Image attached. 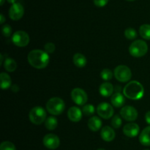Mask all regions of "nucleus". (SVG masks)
<instances>
[{
    "instance_id": "nucleus-1",
    "label": "nucleus",
    "mask_w": 150,
    "mask_h": 150,
    "mask_svg": "<svg viewBox=\"0 0 150 150\" xmlns=\"http://www.w3.org/2000/svg\"><path fill=\"white\" fill-rule=\"evenodd\" d=\"M27 60L32 67L38 69H45L49 63V55L45 51L34 49L29 51Z\"/></svg>"
},
{
    "instance_id": "nucleus-10",
    "label": "nucleus",
    "mask_w": 150,
    "mask_h": 150,
    "mask_svg": "<svg viewBox=\"0 0 150 150\" xmlns=\"http://www.w3.org/2000/svg\"><path fill=\"white\" fill-rule=\"evenodd\" d=\"M120 115L125 120L127 121H133L138 118V112L135 107L132 106H124L120 110Z\"/></svg>"
},
{
    "instance_id": "nucleus-31",
    "label": "nucleus",
    "mask_w": 150,
    "mask_h": 150,
    "mask_svg": "<svg viewBox=\"0 0 150 150\" xmlns=\"http://www.w3.org/2000/svg\"><path fill=\"white\" fill-rule=\"evenodd\" d=\"M55 45L53 43H47L45 46H44V49L47 53H53L55 51Z\"/></svg>"
},
{
    "instance_id": "nucleus-2",
    "label": "nucleus",
    "mask_w": 150,
    "mask_h": 150,
    "mask_svg": "<svg viewBox=\"0 0 150 150\" xmlns=\"http://www.w3.org/2000/svg\"><path fill=\"white\" fill-rule=\"evenodd\" d=\"M123 94L130 99L139 100L143 97L144 89L143 85L138 81H130L125 86Z\"/></svg>"
},
{
    "instance_id": "nucleus-23",
    "label": "nucleus",
    "mask_w": 150,
    "mask_h": 150,
    "mask_svg": "<svg viewBox=\"0 0 150 150\" xmlns=\"http://www.w3.org/2000/svg\"><path fill=\"white\" fill-rule=\"evenodd\" d=\"M58 125V121L57 119L54 116H49L47 118L45 121V126L49 130H54L57 127Z\"/></svg>"
},
{
    "instance_id": "nucleus-17",
    "label": "nucleus",
    "mask_w": 150,
    "mask_h": 150,
    "mask_svg": "<svg viewBox=\"0 0 150 150\" xmlns=\"http://www.w3.org/2000/svg\"><path fill=\"white\" fill-rule=\"evenodd\" d=\"M102 126V121L98 116H92L88 121V127L93 132H97Z\"/></svg>"
},
{
    "instance_id": "nucleus-15",
    "label": "nucleus",
    "mask_w": 150,
    "mask_h": 150,
    "mask_svg": "<svg viewBox=\"0 0 150 150\" xmlns=\"http://www.w3.org/2000/svg\"><path fill=\"white\" fill-rule=\"evenodd\" d=\"M100 135L103 141L110 142V141H112L115 138L116 133L111 126H105L101 129Z\"/></svg>"
},
{
    "instance_id": "nucleus-28",
    "label": "nucleus",
    "mask_w": 150,
    "mask_h": 150,
    "mask_svg": "<svg viewBox=\"0 0 150 150\" xmlns=\"http://www.w3.org/2000/svg\"><path fill=\"white\" fill-rule=\"evenodd\" d=\"M0 150H16V148L10 141H4L0 145Z\"/></svg>"
},
{
    "instance_id": "nucleus-7",
    "label": "nucleus",
    "mask_w": 150,
    "mask_h": 150,
    "mask_svg": "<svg viewBox=\"0 0 150 150\" xmlns=\"http://www.w3.org/2000/svg\"><path fill=\"white\" fill-rule=\"evenodd\" d=\"M30 38L26 32L22 30L17 31L12 36V41L18 47H25L29 44Z\"/></svg>"
},
{
    "instance_id": "nucleus-41",
    "label": "nucleus",
    "mask_w": 150,
    "mask_h": 150,
    "mask_svg": "<svg viewBox=\"0 0 150 150\" xmlns=\"http://www.w3.org/2000/svg\"><path fill=\"white\" fill-rule=\"evenodd\" d=\"M126 1H135V0H126Z\"/></svg>"
},
{
    "instance_id": "nucleus-3",
    "label": "nucleus",
    "mask_w": 150,
    "mask_h": 150,
    "mask_svg": "<svg viewBox=\"0 0 150 150\" xmlns=\"http://www.w3.org/2000/svg\"><path fill=\"white\" fill-rule=\"evenodd\" d=\"M65 108L64 101L59 97L51 98L46 103V109L49 113L53 116H59L62 114Z\"/></svg>"
},
{
    "instance_id": "nucleus-35",
    "label": "nucleus",
    "mask_w": 150,
    "mask_h": 150,
    "mask_svg": "<svg viewBox=\"0 0 150 150\" xmlns=\"http://www.w3.org/2000/svg\"><path fill=\"white\" fill-rule=\"evenodd\" d=\"M0 19H1V20H0V24H2L4 22V21H5V18H4V15L0 14Z\"/></svg>"
},
{
    "instance_id": "nucleus-11",
    "label": "nucleus",
    "mask_w": 150,
    "mask_h": 150,
    "mask_svg": "<svg viewBox=\"0 0 150 150\" xmlns=\"http://www.w3.org/2000/svg\"><path fill=\"white\" fill-rule=\"evenodd\" d=\"M43 144L46 148L49 149H56L59 146V138L55 134H47L43 138Z\"/></svg>"
},
{
    "instance_id": "nucleus-5",
    "label": "nucleus",
    "mask_w": 150,
    "mask_h": 150,
    "mask_svg": "<svg viewBox=\"0 0 150 150\" xmlns=\"http://www.w3.org/2000/svg\"><path fill=\"white\" fill-rule=\"evenodd\" d=\"M29 120L32 124L40 125L43 123L46 118V111L42 107L37 106L33 107L29 113Z\"/></svg>"
},
{
    "instance_id": "nucleus-25",
    "label": "nucleus",
    "mask_w": 150,
    "mask_h": 150,
    "mask_svg": "<svg viewBox=\"0 0 150 150\" xmlns=\"http://www.w3.org/2000/svg\"><path fill=\"white\" fill-rule=\"evenodd\" d=\"M81 111L84 116H92V115L95 113V107H94L92 104H85V105L83 106Z\"/></svg>"
},
{
    "instance_id": "nucleus-26",
    "label": "nucleus",
    "mask_w": 150,
    "mask_h": 150,
    "mask_svg": "<svg viewBox=\"0 0 150 150\" xmlns=\"http://www.w3.org/2000/svg\"><path fill=\"white\" fill-rule=\"evenodd\" d=\"M137 35L138 34L136 29H134L132 27L127 28L125 31V36L128 40H134L137 37Z\"/></svg>"
},
{
    "instance_id": "nucleus-22",
    "label": "nucleus",
    "mask_w": 150,
    "mask_h": 150,
    "mask_svg": "<svg viewBox=\"0 0 150 150\" xmlns=\"http://www.w3.org/2000/svg\"><path fill=\"white\" fill-rule=\"evenodd\" d=\"M4 68L6 71L9 72H13L17 69V63L13 59L7 57L4 60Z\"/></svg>"
},
{
    "instance_id": "nucleus-36",
    "label": "nucleus",
    "mask_w": 150,
    "mask_h": 150,
    "mask_svg": "<svg viewBox=\"0 0 150 150\" xmlns=\"http://www.w3.org/2000/svg\"><path fill=\"white\" fill-rule=\"evenodd\" d=\"M120 89H121V87L120 85H117L115 88V93H120Z\"/></svg>"
},
{
    "instance_id": "nucleus-33",
    "label": "nucleus",
    "mask_w": 150,
    "mask_h": 150,
    "mask_svg": "<svg viewBox=\"0 0 150 150\" xmlns=\"http://www.w3.org/2000/svg\"><path fill=\"white\" fill-rule=\"evenodd\" d=\"M145 120H146V123L150 125V110H149L145 115Z\"/></svg>"
},
{
    "instance_id": "nucleus-30",
    "label": "nucleus",
    "mask_w": 150,
    "mask_h": 150,
    "mask_svg": "<svg viewBox=\"0 0 150 150\" xmlns=\"http://www.w3.org/2000/svg\"><path fill=\"white\" fill-rule=\"evenodd\" d=\"M1 32L3 35L6 38H8L11 35L12 33V27L9 24H5L1 27Z\"/></svg>"
},
{
    "instance_id": "nucleus-40",
    "label": "nucleus",
    "mask_w": 150,
    "mask_h": 150,
    "mask_svg": "<svg viewBox=\"0 0 150 150\" xmlns=\"http://www.w3.org/2000/svg\"><path fill=\"white\" fill-rule=\"evenodd\" d=\"M98 150H105V149H103V148H100V149H98Z\"/></svg>"
},
{
    "instance_id": "nucleus-13",
    "label": "nucleus",
    "mask_w": 150,
    "mask_h": 150,
    "mask_svg": "<svg viewBox=\"0 0 150 150\" xmlns=\"http://www.w3.org/2000/svg\"><path fill=\"white\" fill-rule=\"evenodd\" d=\"M140 132V127L136 123H128L123 127V133L129 138H134L137 136Z\"/></svg>"
},
{
    "instance_id": "nucleus-29",
    "label": "nucleus",
    "mask_w": 150,
    "mask_h": 150,
    "mask_svg": "<svg viewBox=\"0 0 150 150\" xmlns=\"http://www.w3.org/2000/svg\"><path fill=\"white\" fill-rule=\"evenodd\" d=\"M111 124L113 127L115 128V129H118L122 125V119L118 115H115L114 116H113Z\"/></svg>"
},
{
    "instance_id": "nucleus-6",
    "label": "nucleus",
    "mask_w": 150,
    "mask_h": 150,
    "mask_svg": "<svg viewBox=\"0 0 150 150\" xmlns=\"http://www.w3.org/2000/svg\"><path fill=\"white\" fill-rule=\"evenodd\" d=\"M114 74L116 79L122 82H127L132 77V72L130 68L123 65H120L115 68Z\"/></svg>"
},
{
    "instance_id": "nucleus-18",
    "label": "nucleus",
    "mask_w": 150,
    "mask_h": 150,
    "mask_svg": "<svg viewBox=\"0 0 150 150\" xmlns=\"http://www.w3.org/2000/svg\"><path fill=\"white\" fill-rule=\"evenodd\" d=\"M139 141L143 146H150V126L143 129L139 135Z\"/></svg>"
},
{
    "instance_id": "nucleus-37",
    "label": "nucleus",
    "mask_w": 150,
    "mask_h": 150,
    "mask_svg": "<svg viewBox=\"0 0 150 150\" xmlns=\"http://www.w3.org/2000/svg\"><path fill=\"white\" fill-rule=\"evenodd\" d=\"M7 1H8L10 4H15V3H16V1H17V0H7Z\"/></svg>"
},
{
    "instance_id": "nucleus-39",
    "label": "nucleus",
    "mask_w": 150,
    "mask_h": 150,
    "mask_svg": "<svg viewBox=\"0 0 150 150\" xmlns=\"http://www.w3.org/2000/svg\"><path fill=\"white\" fill-rule=\"evenodd\" d=\"M4 1H5V0H1V1H0V5H3L4 3Z\"/></svg>"
},
{
    "instance_id": "nucleus-19",
    "label": "nucleus",
    "mask_w": 150,
    "mask_h": 150,
    "mask_svg": "<svg viewBox=\"0 0 150 150\" xmlns=\"http://www.w3.org/2000/svg\"><path fill=\"white\" fill-rule=\"evenodd\" d=\"M124 96L120 93H114L112 96H111V102L114 107H122L123 104H125Z\"/></svg>"
},
{
    "instance_id": "nucleus-12",
    "label": "nucleus",
    "mask_w": 150,
    "mask_h": 150,
    "mask_svg": "<svg viewBox=\"0 0 150 150\" xmlns=\"http://www.w3.org/2000/svg\"><path fill=\"white\" fill-rule=\"evenodd\" d=\"M24 14V9L21 4L16 2L12 4L9 10V16L13 21L20 20Z\"/></svg>"
},
{
    "instance_id": "nucleus-8",
    "label": "nucleus",
    "mask_w": 150,
    "mask_h": 150,
    "mask_svg": "<svg viewBox=\"0 0 150 150\" xmlns=\"http://www.w3.org/2000/svg\"><path fill=\"white\" fill-rule=\"evenodd\" d=\"M71 98L73 101L78 105H84L88 100V96L83 89L76 88L72 91Z\"/></svg>"
},
{
    "instance_id": "nucleus-20",
    "label": "nucleus",
    "mask_w": 150,
    "mask_h": 150,
    "mask_svg": "<svg viewBox=\"0 0 150 150\" xmlns=\"http://www.w3.org/2000/svg\"><path fill=\"white\" fill-rule=\"evenodd\" d=\"M73 63L76 66L79 68H83L84 67L87 63V60H86V57L83 54H81V53H76L73 56Z\"/></svg>"
},
{
    "instance_id": "nucleus-42",
    "label": "nucleus",
    "mask_w": 150,
    "mask_h": 150,
    "mask_svg": "<svg viewBox=\"0 0 150 150\" xmlns=\"http://www.w3.org/2000/svg\"><path fill=\"white\" fill-rule=\"evenodd\" d=\"M144 150H149V149H144Z\"/></svg>"
},
{
    "instance_id": "nucleus-32",
    "label": "nucleus",
    "mask_w": 150,
    "mask_h": 150,
    "mask_svg": "<svg viewBox=\"0 0 150 150\" xmlns=\"http://www.w3.org/2000/svg\"><path fill=\"white\" fill-rule=\"evenodd\" d=\"M94 4L98 7H103L106 5L108 2V0H93Z\"/></svg>"
},
{
    "instance_id": "nucleus-38",
    "label": "nucleus",
    "mask_w": 150,
    "mask_h": 150,
    "mask_svg": "<svg viewBox=\"0 0 150 150\" xmlns=\"http://www.w3.org/2000/svg\"><path fill=\"white\" fill-rule=\"evenodd\" d=\"M0 57H1V63H0V65H1L3 63V56H2V54H0Z\"/></svg>"
},
{
    "instance_id": "nucleus-21",
    "label": "nucleus",
    "mask_w": 150,
    "mask_h": 150,
    "mask_svg": "<svg viewBox=\"0 0 150 150\" xmlns=\"http://www.w3.org/2000/svg\"><path fill=\"white\" fill-rule=\"evenodd\" d=\"M0 79H1V88L2 90L8 89L10 87H11L12 79L10 75L7 73L2 72L0 74Z\"/></svg>"
},
{
    "instance_id": "nucleus-16",
    "label": "nucleus",
    "mask_w": 150,
    "mask_h": 150,
    "mask_svg": "<svg viewBox=\"0 0 150 150\" xmlns=\"http://www.w3.org/2000/svg\"><path fill=\"white\" fill-rule=\"evenodd\" d=\"M114 86L111 83L108 82H105L102 83L100 86V94L104 97L111 96L114 92Z\"/></svg>"
},
{
    "instance_id": "nucleus-14",
    "label": "nucleus",
    "mask_w": 150,
    "mask_h": 150,
    "mask_svg": "<svg viewBox=\"0 0 150 150\" xmlns=\"http://www.w3.org/2000/svg\"><path fill=\"white\" fill-rule=\"evenodd\" d=\"M82 111L77 107H71L67 111V117L71 121L79 122L82 118Z\"/></svg>"
},
{
    "instance_id": "nucleus-24",
    "label": "nucleus",
    "mask_w": 150,
    "mask_h": 150,
    "mask_svg": "<svg viewBox=\"0 0 150 150\" xmlns=\"http://www.w3.org/2000/svg\"><path fill=\"white\" fill-rule=\"evenodd\" d=\"M139 34L145 40H150V24H143L139 28Z\"/></svg>"
},
{
    "instance_id": "nucleus-9",
    "label": "nucleus",
    "mask_w": 150,
    "mask_h": 150,
    "mask_svg": "<svg viewBox=\"0 0 150 150\" xmlns=\"http://www.w3.org/2000/svg\"><path fill=\"white\" fill-rule=\"evenodd\" d=\"M98 114L104 119H109L114 115V108L107 102H102L97 107Z\"/></svg>"
},
{
    "instance_id": "nucleus-34",
    "label": "nucleus",
    "mask_w": 150,
    "mask_h": 150,
    "mask_svg": "<svg viewBox=\"0 0 150 150\" xmlns=\"http://www.w3.org/2000/svg\"><path fill=\"white\" fill-rule=\"evenodd\" d=\"M11 89H12V91H13L14 93H17L18 91H19V87H18V85H13V86H12Z\"/></svg>"
},
{
    "instance_id": "nucleus-27",
    "label": "nucleus",
    "mask_w": 150,
    "mask_h": 150,
    "mask_svg": "<svg viewBox=\"0 0 150 150\" xmlns=\"http://www.w3.org/2000/svg\"><path fill=\"white\" fill-rule=\"evenodd\" d=\"M100 76L103 80L108 81L111 79L113 76V73L111 69H103L100 73Z\"/></svg>"
},
{
    "instance_id": "nucleus-4",
    "label": "nucleus",
    "mask_w": 150,
    "mask_h": 150,
    "mask_svg": "<svg viewBox=\"0 0 150 150\" xmlns=\"http://www.w3.org/2000/svg\"><path fill=\"white\" fill-rule=\"evenodd\" d=\"M148 46L144 41L136 40L129 47V52L133 57H141L147 53Z\"/></svg>"
}]
</instances>
